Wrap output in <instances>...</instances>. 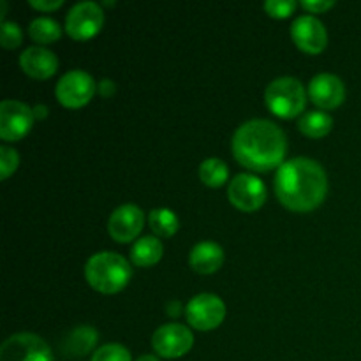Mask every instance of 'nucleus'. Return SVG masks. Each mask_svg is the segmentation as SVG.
I'll return each mask as SVG.
<instances>
[{
	"label": "nucleus",
	"mask_w": 361,
	"mask_h": 361,
	"mask_svg": "<svg viewBox=\"0 0 361 361\" xmlns=\"http://www.w3.org/2000/svg\"><path fill=\"white\" fill-rule=\"evenodd\" d=\"M28 4L39 11H55L63 6V0H28Z\"/></svg>",
	"instance_id": "obj_28"
},
{
	"label": "nucleus",
	"mask_w": 361,
	"mask_h": 361,
	"mask_svg": "<svg viewBox=\"0 0 361 361\" xmlns=\"http://www.w3.org/2000/svg\"><path fill=\"white\" fill-rule=\"evenodd\" d=\"M291 37L302 51L312 55L323 51L328 44L326 27L312 14H302L293 21Z\"/></svg>",
	"instance_id": "obj_12"
},
{
	"label": "nucleus",
	"mask_w": 361,
	"mask_h": 361,
	"mask_svg": "<svg viewBox=\"0 0 361 361\" xmlns=\"http://www.w3.org/2000/svg\"><path fill=\"white\" fill-rule=\"evenodd\" d=\"M264 104L274 115L281 116V118H295L305 109V87L296 78H277L267 87Z\"/></svg>",
	"instance_id": "obj_4"
},
{
	"label": "nucleus",
	"mask_w": 361,
	"mask_h": 361,
	"mask_svg": "<svg viewBox=\"0 0 361 361\" xmlns=\"http://www.w3.org/2000/svg\"><path fill=\"white\" fill-rule=\"evenodd\" d=\"M32 109H34L35 118H46V116H48V108H46V106L37 104L35 108H32Z\"/></svg>",
	"instance_id": "obj_31"
},
{
	"label": "nucleus",
	"mask_w": 361,
	"mask_h": 361,
	"mask_svg": "<svg viewBox=\"0 0 361 361\" xmlns=\"http://www.w3.org/2000/svg\"><path fill=\"white\" fill-rule=\"evenodd\" d=\"M87 282L102 295H115L122 291L130 279V267L123 256L116 252H97L85 264Z\"/></svg>",
	"instance_id": "obj_3"
},
{
	"label": "nucleus",
	"mask_w": 361,
	"mask_h": 361,
	"mask_svg": "<svg viewBox=\"0 0 361 361\" xmlns=\"http://www.w3.org/2000/svg\"><path fill=\"white\" fill-rule=\"evenodd\" d=\"M104 23L102 7L95 2H78L66 16V32L76 41H87L99 34Z\"/></svg>",
	"instance_id": "obj_7"
},
{
	"label": "nucleus",
	"mask_w": 361,
	"mask_h": 361,
	"mask_svg": "<svg viewBox=\"0 0 361 361\" xmlns=\"http://www.w3.org/2000/svg\"><path fill=\"white\" fill-rule=\"evenodd\" d=\"M28 34L39 44H49L60 39L62 35V27L56 20L49 16H39L32 20L30 27H28Z\"/></svg>",
	"instance_id": "obj_21"
},
{
	"label": "nucleus",
	"mask_w": 361,
	"mask_h": 361,
	"mask_svg": "<svg viewBox=\"0 0 361 361\" xmlns=\"http://www.w3.org/2000/svg\"><path fill=\"white\" fill-rule=\"evenodd\" d=\"M309 95L316 106L323 109H334L345 99L344 81L330 73H319L310 80Z\"/></svg>",
	"instance_id": "obj_14"
},
{
	"label": "nucleus",
	"mask_w": 361,
	"mask_h": 361,
	"mask_svg": "<svg viewBox=\"0 0 361 361\" xmlns=\"http://www.w3.org/2000/svg\"><path fill=\"white\" fill-rule=\"evenodd\" d=\"M20 66L25 74L35 80L51 78L59 69V59L44 46H28L20 55Z\"/></svg>",
	"instance_id": "obj_15"
},
{
	"label": "nucleus",
	"mask_w": 361,
	"mask_h": 361,
	"mask_svg": "<svg viewBox=\"0 0 361 361\" xmlns=\"http://www.w3.org/2000/svg\"><path fill=\"white\" fill-rule=\"evenodd\" d=\"M162 252H164V247L157 236H143V238L136 240L130 249V259L136 267L147 268L157 263L162 257Z\"/></svg>",
	"instance_id": "obj_18"
},
{
	"label": "nucleus",
	"mask_w": 361,
	"mask_h": 361,
	"mask_svg": "<svg viewBox=\"0 0 361 361\" xmlns=\"http://www.w3.org/2000/svg\"><path fill=\"white\" fill-rule=\"evenodd\" d=\"M298 127L305 136L309 137H323L334 127V118L328 113L314 109V111H307L300 116Z\"/></svg>",
	"instance_id": "obj_19"
},
{
	"label": "nucleus",
	"mask_w": 361,
	"mask_h": 361,
	"mask_svg": "<svg viewBox=\"0 0 361 361\" xmlns=\"http://www.w3.org/2000/svg\"><path fill=\"white\" fill-rule=\"evenodd\" d=\"M21 41H23V32L20 25L4 20L0 25V44L6 49H14L21 44Z\"/></svg>",
	"instance_id": "obj_24"
},
{
	"label": "nucleus",
	"mask_w": 361,
	"mask_h": 361,
	"mask_svg": "<svg viewBox=\"0 0 361 361\" xmlns=\"http://www.w3.org/2000/svg\"><path fill=\"white\" fill-rule=\"evenodd\" d=\"M34 109L16 99L0 102V137L4 141H18L27 136L34 123Z\"/></svg>",
	"instance_id": "obj_9"
},
{
	"label": "nucleus",
	"mask_w": 361,
	"mask_h": 361,
	"mask_svg": "<svg viewBox=\"0 0 361 361\" xmlns=\"http://www.w3.org/2000/svg\"><path fill=\"white\" fill-rule=\"evenodd\" d=\"M95 81L87 71L73 69L67 71L59 80L55 88L56 99L62 102L66 108H81L95 94Z\"/></svg>",
	"instance_id": "obj_8"
},
{
	"label": "nucleus",
	"mask_w": 361,
	"mask_h": 361,
	"mask_svg": "<svg viewBox=\"0 0 361 361\" xmlns=\"http://www.w3.org/2000/svg\"><path fill=\"white\" fill-rule=\"evenodd\" d=\"M194 344L192 331L180 323L162 324L152 337V348L162 358H180L187 355Z\"/></svg>",
	"instance_id": "obj_10"
},
{
	"label": "nucleus",
	"mask_w": 361,
	"mask_h": 361,
	"mask_svg": "<svg viewBox=\"0 0 361 361\" xmlns=\"http://www.w3.org/2000/svg\"><path fill=\"white\" fill-rule=\"evenodd\" d=\"M300 6L303 7V9H307L309 13H324V11H328L330 7L335 6L334 0H302L300 2Z\"/></svg>",
	"instance_id": "obj_27"
},
{
	"label": "nucleus",
	"mask_w": 361,
	"mask_h": 361,
	"mask_svg": "<svg viewBox=\"0 0 361 361\" xmlns=\"http://www.w3.org/2000/svg\"><path fill=\"white\" fill-rule=\"evenodd\" d=\"M148 222H150L152 231L157 236H164V238L175 235L180 228L178 215L169 210V208H155V210H152L150 215H148Z\"/></svg>",
	"instance_id": "obj_20"
},
{
	"label": "nucleus",
	"mask_w": 361,
	"mask_h": 361,
	"mask_svg": "<svg viewBox=\"0 0 361 361\" xmlns=\"http://www.w3.org/2000/svg\"><path fill=\"white\" fill-rule=\"evenodd\" d=\"M328 176L323 166L309 157L286 161L275 175V194L288 210L305 214L324 201Z\"/></svg>",
	"instance_id": "obj_1"
},
{
	"label": "nucleus",
	"mask_w": 361,
	"mask_h": 361,
	"mask_svg": "<svg viewBox=\"0 0 361 361\" xmlns=\"http://www.w3.org/2000/svg\"><path fill=\"white\" fill-rule=\"evenodd\" d=\"M185 317L196 330H215L226 317V303L214 293H201L187 303Z\"/></svg>",
	"instance_id": "obj_6"
},
{
	"label": "nucleus",
	"mask_w": 361,
	"mask_h": 361,
	"mask_svg": "<svg viewBox=\"0 0 361 361\" xmlns=\"http://www.w3.org/2000/svg\"><path fill=\"white\" fill-rule=\"evenodd\" d=\"M136 361H161V360H159L155 355H143V356H140Z\"/></svg>",
	"instance_id": "obj_32"
},
{
	"label": "nucleus",
	"mask_w": 361,
	"mask_h": 361,
	"mask_svg": "<svg viewBox=\"0 0 361 361\" xmlns=\"http://www.w3.org/2000/svg\"><path fill=\"white\" fill-rule=\"evenodd\" d=\"M233 155L247 169L270 171L284 164L288 141L277 123L256 118L242 123L233 136Z\"/></svg>",
	"instance_id": "obj_2"
},
{
	"label": "nucleus",
	"mask_w": 361,
	"mask_h": 361,
	"mask_svg": "<svg viewBox=\"0 0 361 361\" xmlns=\"http://www.w3.org/2000/svg\"><path fill=\"white\" fill-rule=\"evenodd\" d=\"M228 197L238 210L256 212L267 201V189L263 180L250 173H240L228 187Z\"/></svg>",
	"instance_id": "obj_11"
},
{
	"label": "nucleus",
	"mask_w": 361,
	"mask_h": 361,
	"mask_svg": "<svg viewBox=\"0 0 361 361\" xmlns=\"http://www.w3.org/2000/svg\"><path fill=\"white\" fill-rule=\"evenodd\" d=\"M18 164H20V155L13 147L2 145L0 147V178L6 180L16 171Z\"/></svg>",
	"instance_id": "obj_25"
},
{
	"label": "nucleus",
	"mask_w": 361,
	"mask_h": 361,
	"mask_svg": "<svg viewBox=\"0 0 361 361\" xmlns=\"http://www.w3.org/2000/svg\"><path fill=\"white\" fill-rule=\"evenodd\" d=\"M90 361H133L129 349L122 344H104L94 353Z\"/></svg>",
	"instance_id": "obj_23"
},
{
	"label": "nucleus",
	"mask_w": 361,
	"mask_h": 361,
	"mask_svg": "<svg viewBox=\"0 0 361 361\" xmlns=\"http://www.w3.org/2000/svg\"><path fill=\"white\" fill-rule=\"evenodd\" d=\"M189 263L194 271L201 275L215 274L224 263V250L215 242H200L192 247Z\"/></svg>",
	"instance_id": "obj_16"
},
{
	"label": "nucleus",
	"mask_w": 361,
	"mask_h": 361,
	"mask_svg": "<svg viewBox=\"0 0 361 361\" xmlns=\"http://www.w3.org/2000/svg\"><path fill=\"white\" fill-rule=\"evenodd\" d=\"M0 361H55L51 348L34 334H14L0 348Z\"/></svg>",
	"instance_id": "obj_5"
},
{
	"label": "nucleus",
	"mask_w": 361,
	"mask_h": 361,
	"mask_svg": "<svg viewBox=\"0 0 361 361\" xmlns=\"http://www.w3.org/2000/svg\"><path fill=\"white\" fill-rule=\"evenodd\" d=\"M97 338L99 334L95 328L87 326V324L74 328V330L67 335L66 341H63V353H66L67 356H76V358H80V356L88 355V353L95 348Z\"/></svg>",
	"instance_id": "obj_17"
},
{
	"label": "nucleus",
	"mask_w": 361,
	"mask_h": 361,
	"mask_svg": "<svg viewBox=\"0 0 361 361\" xmlns=\"http://www.w3.org/2000/svg\"><path fill=\"white\" fill-rule=\"evenodd\" d=\"M145 224L143 210L136 204H122L109 215L108 231L113 240L118 243H127L136 238Z\"/></svg>",
	"instance_id": "obj_13"
},
{
	"label": "nucleus",
	"mask_w": 361,
	"mask_h": 361,
	"mask_svg": "<svg viewBox=\"0 0 361 361\" xmlns=\"http://www.w3.org/2000/svg\"><path fill=\"white\" fill-rule=\"evenodd\" d=\"M264 11L274 18H288L296 9L295 0H267Z\"/></svg>",
	"instance_id": "obj_26"
},
{
	"label": "nucleus",
	"mask_w": 361,
	"mask_h": 361,
	"mask_svg": "<svg viewBox=\"0 0 361 361\" xmlns=\"http://www.w3.org/2000/svg\"><path fill=\"white\" fill-rule=\"evenodd\" d=\"M166 312L169 314V316H173V317H176V316H180V310H182V303L180 302H176V300H173V302H169L168 305H166Z\"/></svg>",
	"instance_id": "obj_30"
},
{
	"label": "nucleus",
	"mask_w": 361,
	"mask_h": 361,
	"mask_svg": "<svg viewBox=\"0 0 361 361\" xmlns=\"http://www.w3.org/2000/svg\"><path fill=\"white\" fill-rule=\"evenodd\" d=\"M228 175L229 168L222 159H207L200 166V178L207 187H214V189L222 187L226 183V180H228Z\"/></svg>",
	"instance_id": "obj_22"
},
{
	"label": "nucleus",
	"mask_w": 361,
	"mask_h": 361,
	"mask_svg": "<svg viewBox=\"0 0 361 361\" xmlns=\"http://www.w3.org/2000/svg\"><path fill=\"white\" fill-rule=\"evenodd\" d=\"M116 87H115V81L113 80H108V78H104V80L99 83V94L102 95V97H111L113 94H115Z\"/></svg>",
	"instance_id": "obj_29"
}]
</instances>
